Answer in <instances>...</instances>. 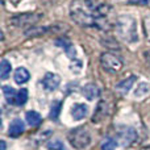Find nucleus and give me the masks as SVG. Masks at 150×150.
<instances>
[{
    "label": "nucleus",
    "mask_w": 150,
    "mask_h": 150,
    "mask_svg": "<svg viewBox=\"0 0 150 150\" xmlns=\"http://www.w3.org/2000/svg\"><path fill=\"white\" fill-rule=\"evenodd\" d=\"M111 7L99 0H74L70 4V16L76 24L88 28L105 29Z\"/></svg>",
    "instance_id": "1"
},
{
    "label": "nucleus",
    "mask_w": 150,
    "mask_h": 150,
    "mask_svg": "<svg viewBox=\"0 0 150 150\" xmlns=\"http://www.w3.org/2000/svg\"><path fill=\"white\" fill-rule=\"evenodd\" d=\"M116 32L124 41L129 42V44L138 41L137 23L129 15L120 16L116 20Z\"/></svg>",
    "instance_id": "2"
},
{
    "label": "nucleus",
    "mask_w": 150,
    "mask_h": 150,
    "mask_svg": "<svg viewBox=\"0 0 150 150\" xmlns=\"http://www.w3.org/2000/svg\"><path fill=\"white\" fill-rule=\"evenodd\" d=\"M67 138L70 141V144L73 145V148L78 150L86 149L91 144V134L87 128L84 127H78L75 129L70 130Z\"/></svg>",
    "instance_id": "3"
},
{
    "label": "nucleus",
    "mask_w": 150,
    "mask_h": 150,
    "mask_svg": "<svg viewBox=\"0 0 150 150\" xmlns=\"http://www.w3.org/2000/svg\"><path fill=\"white\" fill-rule=\"evenodd\" d=\"M42 15L40 13H21L11 17L8 23L15 28H32L34 24L38 23Z\"/></svg>",
    "instance_id": "4"
},
{
    "label": "nucleus",
    "mask_w": 150,
    "mask_h": 150,
    "mask_svg": "<svg viewBox=\"0 0 150 150\" xmlns=\"http://www.w3.org/2000/svg\"><path fill=\"white\" fill-rule=\"evenodd\" d=\"M100 63H101V67L111 74L120 73L122 66H124L121 58L117 57L113 53H103L100 57Z\"/></svg>",
    "instance_id": "5"
},
{
    "label": "nucleus",
    "mask_w": 150,
    "mask_h": 150,
    "mask_svg": "<svg viewBox=\"0 0 150 150\" xmlns=\"http://www.w3.org/2000/svg\"><path fill=\"white\" fill-rule=\"evenodd\" d=\"M137 140V130L130 127H122L117 132V142L124 148L130 146Z\"/></svg>",
    "instance_id": "6"
},
{
    "label": "nucleus",
    "mask_w": 150,
    "mask_h": 150,
    "mask_svg": "<svg viewBox=\"0 0 150 150\" xmlns=\"http://www.w3.org/2000/svg\"><path fill=\"white\" fill-rule=\"evenodd\" d=\"M109 115V105L105 100H100L96 107V111L92 116V121L96 124H100L103 120H105Z\"/></svg>",
    "instance_id": "7"
},
{
    "label": "nucleus",
    "mask_w": 150,
    "mask_h": 150,
    "mask_svg": "<svg viewBox=\"0 0 150 150\" xmlns=\"http://www.w3.org/2000/svg\"><path fill=\"white\" fill-rule=\"evenodd\" d=\"M61 84V76L54 73H46L42 79V86L46 91H54Z\"/></svg>",
    "instance_id": "8"
},
{
    "label": "nucleus",
    "mask_w": 150,
    "mask_h": 150,
    "mask_svg": "<svg viewBox=\"0 0 150 150\" xmlns=\"http://www.w3.org/2000/svg\"><path fill=\"white\" fill-rule=\"evenodd\" d=\"M25 130V124L21 119H15L8 127V136L9 137H18Z\"/></svg>",
    "instance_id": "9"
},
{
    "label": "nucleus",
    "mask_w": 150,
    "mask_h": 150,
    "mask_svg": "<svg viewBox=\"0 0 150 150\" xmlns=\"http://www.w3.org/2000/svg\"><path fill=\"white\" fill-rule=\"evenodd\" d=\"M87 115H88V107L86 105V104L76 103V104H74L73 108H71V116H73V119L76 120V121L83 120Z\"/></svg>",
    "instance_id": "10"
},
{
    "label": "nucleus",
    "mask_w": 150,
    "mask_h": 150,
    "mask_svg": "<svg viewBox=\"0 0 150 150\" xmlns=\"http://www.w3.org/2000/svg\"><path fill=\"white\" fill-rule=\"evenodd\" d=\"M134 80H136V76H129V78H127V79H122V80H120L116 86H115V88H116V91L119 93L125 95V93L129 92L130 88L133 87Z\"/></svg>",
    "instance_id": "11"
},
{
    "label": "nucleus",
    "mask_w": 150,
    "mask_h": 150,
    "mask_svg": "<svg viewBox=\"0 0 150 150\" xmlns=\"http://www.w3.org/2000/svg\"><path fill=\"white\" fill-rule=\"evenodd\" d=\"M83 95L90 101L95 100V99L100 95V88L96 84H93V83H88V84H86L84 87H83Z\"/></svg>",
    "instance_id": "12"
},
{
    "label": "nucleus",
    "mask_w": 150,
    "mask_h": 150,
    "mask_svg": "<svg viewBox=\"0 0 150 150\" xmlns=\"http://www.w3.org/2000/svg\"><path fill=\"white\" fill-rule=\"evenodd\" d=\"M25 120L30 127H38L41 124L42 119H41V115L36 111H28L25 115Z\"/></svg>",
    "instance_id": "13"
},
{
    "label": "nucleus",
    "mask_w": 150,
    "mask_h": 150,
    "mask_svg": "<svg viewBox=\"0 0 150 150\" xmlns=\"http://www.w3.org/2000/svg\"><path fill=\"white\" fill-rule=\"evenodd\" d=\"M30 78V74L26 70L25 67H18L17 70L15 71V82L17 84H23V83H26Z\"/></svg>",
    "instance_id": "14"
},
{
    "label": "nucleus",
    "mask_w": 150,
    "mask_h": 150,
    "mask_svg": "<svg viewBox=\"0 0 150 150\" xmlns=\"http://www.w3.org/2000/svg\"><path fill=\"white\" fill-rule=\"evenodd\" d=\"M149 92H150V84L149 83H140V84L137 86V88H136V91H134V98L142 99V98H145Z\"/></svg>",
    "instance_id": "15"
},
{
    "label": "nucleus",
    "mask_w": 150,
    "mask_h": 150,
    "mask_svg": "<svg viewBox=\"0 0 150 150\" xmlns=\"http://www.w3.org/2000/svg\"><path fill=\"white\" fill-rule=\"evenodd\" d=\"M3 93H4V96H5V99H7L8 103L16 104V96H17V92H16L11 86H3Z\"/></svg>",
    "instance_id": "16"
},
{
    "label": "nucleus",
    "mask_w": 150,
    "mask_h": 150,
    "mask_svg": "<svg viewBox=\"0 0 150 150\" xmlns=\"http://www.w3.org/2000/svg\"><path fill=\"white\" fill-rule=\"evenodd\" d=\"M11 70H12V65L7 59H1V63H0V79H7L11 74Z\"/></svg>",
    "instance_id": "17"
},
{
    "label": "nucleus",
    "mask_w": 150,
    "mask_h": 150,
    "mask_svg": "<svg viewBox=\"0 0 150 150\" xmlns=\"http://www.w3.org/2000/svg\"><path fill=\"white\" fill-rule=\"evenodd\" d=\"M61 107H62V103L59 100H54L52 104V108H50V119L57 120L58 116H59L61 112Z\"/></svg>",
    "instance_id": "18"
},
{
    "label": "nucleus",
    "mask_w": 150,
    "mask_h": 150,
    "mask_svg": "<svg viewBox=\"0 0 150 150\" xmlns=\"http://www.w3.org/2000/svg\"><path fill=\"white\" fill-rule=\"evenodd\" d=\"M26 100H28V90L26 88H21L17 92V96H16V104L23 107V105H25Z\"/></svg>",
    "instance_id": "19"
},
{
    "label": "nucleus",
    "mask_w": 150,
    "mask_h": 150,
    "mask_svg": "<svg viewBox=\"0 0 150 150\" xmlns=\"http://www.w3.org/2000/svg\"><path fill=\"white\" fill-rule=\"evenodd\" d=\"M117 141L111 137H107L105 140L101 142V150H115L117 148Z\"/></svg>",
    "instance_id": "20"
},
{
    "label": "nucleus",
    "mask_w": 150,
    "mask_h": 150,
    "mask_svg": "<svg viewBox=\"0 0 150 150\" xmlns=\"http://www.w3.org/2000/svg\"><path fill=\"white\" fill-rule=\"evenodd\" d=\"M47 148L50 150H67L65 144L59 140H54V141H52V142H49L47 144Z\"/></svg>",
    "instance_id": "21"
},
{
    "label": "nucleus",
    "mask_w": 150,
    "mask_h": 150,
    "mask_svg": "<svg viewBox=\"0 0 150 150\" xmlns=\"http://www.w3.org/2000/svg\"><path fill=\"white\" fill-rule=\"evenodd\" d=\"M144 25H145V33H146V37L150 40V16L145 17L144 20Z\"/></svg>",
    "instance_id": "22"
},
{
    "label": "nucleus",
    "mask_w": 150,
    "mask_h": 150,
    "mask_svg": "<svg viewBox=\"0 0 150 150\" xmlns=\"http://www.w3.org/2000/svg\"><path fill=\"white\" fill-rule=\"evenodd\" d=\"M144 57H145V61H146V65L150 67V52H145L144 53Z\"/></svg>",
    "instance_id": "23"
},
{
    "label": "nucleus",
    "mask_w": 150,
    "mask_h": 150,
    "mask_svg": "<svg viewBox=\"0 0 150 150\" xmlns=\"http://www.w3.org/2000/svg\"><path fill=\"white\" fill-rule=\"evenodd\" d=\"M0 144H1V150H5V142L4 141H1Z\"/></svg>",
    "instance_id": "24"
},
{
    "label": "nucleus",
    "mask_w": 150,
    "mask_h": 150,
    "mask_svg": "<svg viewBox=\"0 0 150 150\" xmlns=\"http://www.w3.org/2000/svg\"><path fill=\"white\" fill-rule=\"evenodd\" d=\"M141 150H150V146H148V148H142Z\"/></svg>",
    "instance_id": "25"
}]
</instances>
